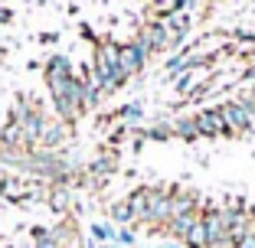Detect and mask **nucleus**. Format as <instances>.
<instances>
[{
  "mask_svg": "<svg viewBox=\"0 0 255 248\" xmlns=\"http://www.w3.org/2000/svg\"><path fill=\"white\" fill-rule=\"evenodd\" d=\"M10 20H13V13H10V10L0 3V23H10Z\"/></svg>",
  "mask_w": 255,
  "mask_h": 248,
  "instance_id": "4be33fe9",
  "label": "nucleus"
},
{
  "mask_svg": "<svg viewBox=\"0 0 255 248\" xmlns=\"http://www.w3.org/2000/svg\"><path fill=\"white\" fill-rule=\"evenodd\" d=\"M118 62H121V72H125L128 79H134V76H141L144 69H147L150 53L137 43V39H131V43L118 46Z\"/></svg>",
  "mask_w": 255,
  "mask_h": 248,
  "instance_id": "7ed1b4c3",
  "label": "nucleus"
},
{
  "mask_svg": "<svg viewBox=\"0 0 255 248\" xmlns=\"http://www.w3.org/2000/svg\"><path fill=\"white\" fill-rule=\"evenodd\" d=\"M196 79H200V76H193V72H180V79H177V85H173L177 95H190L193 85H196Z\"/></svg>",
  "mask_w": 255,
  "mask_h": 248,
  "instance_id": "f3484780",
  "label": "nucleus"
},
{
  "mask_svg": "<svg viewBox=\"0 0 255 248\" xmlns=\"http://www.w3.org/2000/svg\"><path fill=\"white\" fill-rule=\"evenodd\" d=\"M144 137H147V141H170V137H173L170 121H157V124L144 128Z\"/></svg>",
  "mask_w": 255,
  "mask_h": 248,
  "instance_id": "dca6fc26",
  "label": "nucleus"
},
{
  "mask_svg": "<svg viewBox=\"0 0 255 248\" xmlns=\"http://www.w3.org/2000/svg\"><path fill=\"white\" fill-rule=\"evenodd\" d=\"M239 101H242V108L249 111V118H252V124H255V95L249 91V95H242V98H239Z\"/></svg>",
  "mask_w": 255,
  "mask_h": 248,
  "instance_id": "aec40b11",
  "label": "nucleus"
},
{
  "mask_svg": "<svg viewBox=\"0 0 255 248\" xmlns=\"http://www.w3.org/2000/svg\"><path fill=\"white\" fill-rule=\"evenodd\" d=\"M193 121H196L200 137H229V128H226L219 108H203L200 114H193Z\"/></svg>",
  "mask_w": 255,
  "mask_h": 248,
  "instance_id": "423d86ee",
  "label": "nucleus"
},
{
  "mask_svg": "<svg viewBox=\"0 0 255 248\" xmlns=\"http://www.w3.org/2000/svg\"><path fill=\"white\" fill-rule=\"evenodd\" d=\"M115 114H118V118L125 121V124H131V128H137V124H141V118H144V108L137 105V101H128V105H121V108H118Z\"/></svg>",
  "mask_w": 255,
  "mask_h": 248,
  "instance_id": "4468645a",
  "label": "nucleus"
},
{
  "mask_svg": "<svg viewBox=\"0 0 255 248\" xmlns=\"http://www.w3.org/2000/svg\"><path fill=\"white\" fill-rule=\"evenodd\" d=\"M170 128H173V137H180V141H196V137H200L193 118H173Z\"/></svg>",
  "mask_w": 255,
  "mask_h": 248,
  "instance_id": "f8f14e48",
  "label": "nucleus"
},
{
  "mask_svg": "<svg viewBox=\"0 0 255 248\" xmlns=\"http://www.w3.org/2000/svg\"><path fill=\"white\" fill-rule=\"evenodd\" d=\"M92 82L98 85L102 98H112L115 91H121L128 85V76L121 72L118 46H115V43H98L95 46V59H92Z\"/></svg>",
  "mask_w": 255,
  "mask_h": 248,
  "instance_id": "f257e3e1",
  "label": "nucleus"
},
{
  "mask_svg": "<svg viewBox=\"0 0 255 248\" xmlns=\"http://www.w3.org/2000/svg\"><path fill=\"white\" fill-rule=\"evenodd\" d=\"M150 189H154V186H137V189H131V193H128V203H131V212H134V226H144V219H147Z\"/></svg>",
  "mask_w": 255,
  "mask_h": 248,
  "instance_id": "6e6552de",
  "label": "nucleus"
},
{
  "mask_svg": "<svg viewBox=\"0 0 255 248\" xmlns=\"http://www.w3.org/2000/svg\"><path fill=\"white\" fill-rule=\"evenodd\" d=\"M46 203L49 209L59 212V216H69V209L75 206V186L72 183H46Z\"/></svg>",
  "mask_w": 255,
  "mask_h": 248,
  "instance_id": "39448f33",
  "label": "nucleus"
},
{
  "mask_svg": "<svg viewBox=\"0 0 255 248\" xmlns=\"http://www.w3.org/2000/svg\"><path fill=\"white\" fill-rule=\"evenodd\" d=\"M108 216H112V222H118V226H134V212H131V203L125 199H115L112 206H108Z\"/></svg>",
  "mask_w": 255,
  "mask_h": 248,
  "instance_id": "9b49d317",
  "label": "nucleus"
},
{
  "mask_svg": "<svg viewBox=\"0 0 255 248\" xmlns=\"http://www.w3.org/2000/svg\"><path fill=\"white\" fill-rule=\"evenodd\" d=\"M89 170H92V176H98V180H108V176L118 170V151H108V154H102L98 160H92Z\"/></svg>",
  "mask_w": 255,
  "mask_h": 248,
  "instance_id": "9d476101",
  "label": "nucleus"
},
{
  "mask_svg": "<svg viewBox=\"0 0 255 248\" xmlns=\"http://www.w3.org/2000/svg\"><path fill=\"white\" fill-rule=\"evenodd\" d=\"M137 43L147 49L150 56H157V53H167L170 49V30H167V23L164 20H150V23H144L141 30H137Z\"/></svg>",
  "mask_w": 255,
  "mask_h": 248,
  "instance_id": "f03ea898",
  "label": "nucleus"
},
{
  "mask_svg": "<svg viewBox=\"0 0 255 248\" xmlns=\"http://www.w3.org/2000/svg\"><path fill=\"white\" fill-rule=\"evenodd\" d=\"M66 141H69V124H62L59 118L56 121L46 118L43 131H39V147H43V151H59Z\"/></svg>",
  "mask_w": 255,
  "mask_h": 248,
  "instance_id": "0eeeda50",
  "label": "nucleus"
},
{
  "mask_svg": "<svg viewBox=\"0 0 255 248\" xmlns=\"http://www.w3.org/2000/svg\"><path fill=\"white\" fill-rule=\"evenodd\" d=\"M0 3H3V0H0Z\"/></svg>",
  "mask_w": 255,
  "mask_h": 248,
  "instance_id": "393cba45",
  "label": "nucleus"
},
{
  "mask_svg": "<svg viewBox=\"0 0 255 248\" xmlns=\"http://www.w3.org/2000/svg\"><path fill=\"white\" fill-rule=\"evenodd\" d=\"M252 95H255V88H252Z\"/></svg>",
  "mask_w": 255,
  "mask_h": 248,
  "instance_id": "b1692460",
  "label": "nucleus"
},
{
  "mask_svg": "<svg viewBox=\"0 0 255 248\" xmlns=\"http://www.w3.org/2000/svg\"><path fill=\"white\" fill-rule=\"evenodd\" d=\"M200 212H203V209H193V212H180V216H173L170 222H167V229H164V232L170 235V239H177V242H180L183 235H187L190 229H193L196 222H200Z\"/></svg>",
  "mask_w": 255,
  "mask_h": 248,
  "instance_id": "1a4fd4ad",
  "label": "nucleus"
},
{
  "mask_svg": "<svg viewBox=\"0 0 255 248\" xmlns=\"http://www.w3.org/2000/svg\"><path fill=\"white\" fill-rule=\"evenodd\" d=\"M115 235H118V229L112 226V222H92V242H102V245H112Z\"/></svg>",
  "mask_w": 255,
  "mask_h": 248,
  "instance_id": "2eb2a0df",
  "label": "nucleus"
},
{
  "mask_svg": "<svg viewBox=\"0 0 255 248\" xmlns=\"http://www.w3.org/2000/svg\"><path fill=\"white\" fill-rule=\"evenodd\" d=\"M219 111H223V121H226V128H229V137H242V134H252V118H249V111L242 108L239 98H233V101H223L219 105Z\"/></svg>",
  "mask_w": 255,
  "mask_h": 248,
  "instance_id": "20e7f679",
  "label": "nucleus"
},
{
  "mask_svg": "<svg viewBox=\"0 0 255 248\" xmlns=\"http://www.w3.org/2000/svg\"><path fill=\"white\" fill-rule=\"evenodd\" d=\"M30 239H33V242L49 239V226H33V229H30Z\"/></svg>",
  "mask_w": 255,
  "mask_h": 248,
  "instance_id": "412c9836",
  "label": "nucleus"
},
{
  "mask_svg": "<svg viewBox=\"0 0 255 248\" xmlns=\"http://www.w3.org/2000/svg\"><path fill=\"white\" fill-rule=\"evenodd\" d=\"M69 248H85V245H82V242H75V245H69Z\"/></svg>",
  "mask_w": 255,
  "mask_h": 248,
  "instance_id": "5701e85b",
  "label": "nucleus"
},
{
  "mask_svg": "<svg viewBox=\"0 0 255 248\" xmlns=\"http://www.w3.org/2000/svg\"><path fill=\"white\" fill-rule=\"evenodd\" d=\"M183 248H210V239H206V229H203V222H196L193 229H190L187 235L180 239Z\"/></svg>",
  "mask_w": 255,
  "mask_h": 248,
  "instance_id": "ddd939ff",
  "label": "nucleus"
},
{
  "mask_svg": "<svg viewBox=\"0 0 255 248\" xmlns=\"http://www.w3.org/2000/svg\"><path fill=\"white\" fill-rule=\"evenodd\" d=\"M236 248H255V222H252V226H249V232L242 235L239 242H236Z\"/></svg>",
  "mask_w": 255,
  "mask_h": 248,
  "instance_id": "6ab92c4d",
  "label": "nucleus"
},
{
  "mask_svg": "<svg viewBox=\"0 0 255 248\" xmlns=\"http://www.w3.org/2000/svg\"><path fill=\"white\" fill-rule=\"evenodd\" d=\"M115 242H118V245H134V229H131V226H121L118 235H115Z\"/></svg>",
  "mask_w": 255,
  "mask_h": 248,
  "instance_id": "a211bd4d",
  "label": "nucleus"
}]
</instances>
